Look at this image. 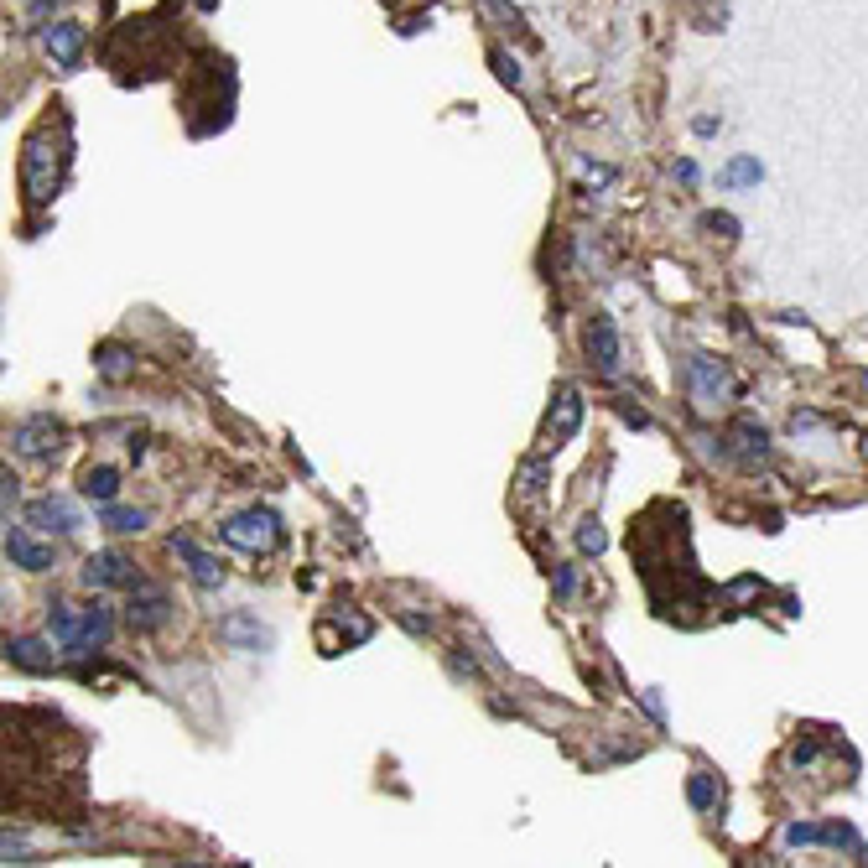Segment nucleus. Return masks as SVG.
Segmentation results:
<instances>
[{
  "label": "nucleus",
  "instance_id": "b1692460",
  "mask_svg": "<svg viewBox=\"0 0 868 868\" xmlns=\"http://www.w3.org/2000/svg\"><path fill=\"white\" fill-rule=\"evenodd\" d=\"M603 546H609V536H603V525L588 515L583 525H577V551H583V557H603Z\"/></svg>",
  "mask_w": 868,
  "mask_h": 868
},
{
  "label": "nucleus",
  "instance_id": "aec40b11",
  "mask_svg": "<svg viewBox=\"0 0 868 868\" xmlns=\"http://www.w3.org/2000/svg\"><path fill=\"white\" fill-rule=\"evenodd\" d=\"M759 177H765V167H759V156H733V162L718 172V188H759Z\"/></svg>",
  "mask_w": 868,
  "mask_h": 868
},
{
  "label": "nucleus",
  "instance_id": "dca6fc26",
  "mask_svg": "<svg viewBox=\"0 0 868 868\" xmlns=\"http://www.w3.org/2000/svg\"><path fill=\"white\" fill-rule=\"evenodd\" d=\"M78 489H84V499H94V505H115L120 473H115L110 463H89L84 473H78Z\"/></svg>",
  "mask_w": 868,
  "mask_h": 868
},
{
  "label": "nucleus",
  "instance_id": "a878e982",
  "mask_svg": "<svg viewBox=\"0 0 868 868\" xmlns=\"http://www.w3.org/2000/svg\"><path fill=\"white\" fill-rule=\"evenodd\" d=\"M702 229H707V234H723V240H733V234H739V219H733V214H702Z\"/></svg>",
  "mask_w": 868,
  "mask_h": 868
},
{
  "label": "nucleus",
  "instance_id": "7ed1b4c3",
  "mask_svg": "<svg viewBox=\"0 0 868 868\" xmlns=\"http://www.w3.org/2000/svg\"><path fill=\"white\" fill-rule=\"evenodd\" d=\"M687 390H692V401H697L702 411H718V406H728L733 396H739V380H733V370H728L723 359L692 354V359H687Z\"/></svg>",
  "mask_w": 868,
  "mask_h": 868
},
{
  "label": "nucleus",
  "instance_id": "423d86ee",
  "mask_svg": "<svg viewBox=\"0 0 868 868\" xmlns=\"http://www.w3.org/2000/svg\"><path fill=\"white\" fill-rule=\"evenodd\" d=\"M219 640L229 650H240V655H266L276 645V629L260 624V614H250V609H234V614L219 619Z\"/></svg>",
  "mask_w": 868,
  "mask_h": 868
},
{
  "label": "nucleus",
  "instance_id": "f257e3e1",
  "mask_svg": "<svg viewBox=\"0 0 868 868\" xmlns=\"http://www.w3.org/2000/svg\"><path fill=\"white\" fill-rule=\"evenodd\" d=\"M63 162H68V151H63V141H52V125L32 130V141H26V151H21V193H26V208H32V214H42V208L58 198Z\"/></svg>",
  "mask_w": 868,
  "mask_h": 868
},
{
  "label": "nucleus",
  "instance_id": "f3484780",
  "mask_svg": "<svg viewBox=\"0 0 868 868\" xmlns=\"http://www.w3.org/2000/svg\"><path fill=\"white\" fill-rule=\"evenodd\" d=\"M6 661L16 671H52V650L42 640H32V635H11L6 640Z\"/></svg>",
  "mask_w": 868,
  "mask_h": 868
},
{
  "label": "nucleus",
  "instance_id": "4468645a",
  "mask_svg": "<svg viewBox=\"0 0 868 868\" xmlns=\"http://www.w3.org/2000/svg\"><path fill=\"white\" fill-rule=\"evenodd\" d=\"M6 557L21 572H47L52 562H58V551H52L47 541H32V536H26V525H6Z\"/></svg>",
  "mask_w": 868,
  "mask_h": 868
},
{
  "label": "nucleus",
  "instance_id": "4be33fe9",
  "mask_svg": "<svg viewBox=\"0 0 868 868\" xmlns=\"http://www.w3.org/2000/svg\"><path fill=\"white\" fill-rule=\"evenodd\" d=\"M47 629H52V640L68 650L73 635H78V609H73V603H52V609H47Z\"/></svg>",
  "mask_w": 868,
  "mask_h": 868
},
{
  "label": "nucleus",
  "instance_id": "1a4fd4ad",
  "mask_svg": "<svg viewBox=\"0 0 868 868\" xmlns=\"http://www.w3.org/2000/svg\"><path fill=\"white\" fill-rule=\"evenodd\" d=\"M583 349H588V364H598L603 375H619V359H624V344H619V328L609 312H593L588 328H583Z\"/></svg>",
  "mask_w": 868,
  "mask_h": 868
},
{
  "label": "nucleus",
  "instance_id": "f8f14e48",
  "mask_svg": "<svg viewBox=\"0 0 868 868\" xmlns=\"http://www.w3.org/2000/svg\"><path fill=\"white\" fill-rule=\"evenodd\" d=\"M115 640V614L110 603H89V609H78V635L68 645V655H94Z\"/></svg>",
  "mask_w": 868,
  "mask_h": 868
},
{
  "label": "nucleus",
  "instance_id": "f03ea898",
  "mask_svg": "<svg viewBox=\"0 0 868 868\" xmlns=\"http://www.w3.org/2000/svg\"><path fill=\"white\" fill-rule=\"evenodd\" d=\"M281 515L276 510H266V505H250V510H240V515H229L224 525H219V536L234 546V551H250V557H260V551H271L276 541H281Z\"/></svg>",
  "mask_w": 868,
  "mask_h": 868
},
{
  "label": "nucleus",
  "instance_id": "2eb2a0df",
  "mask_svg": "<svg viewBox=\"0 0 868 868\" xmlns=\"http://www.w3.org/2000/svg\"><path fill=\"white\" fill-rule=\"evenodd\" d=\"M172 557L188 562L193 583H203V588H219V583H224V562L214 557V551H203L193 536H172Z\"/></svg>",
  "mask_w": 868,
  "mask_h": 868
},
{
  "label": "nucleus",
  "instance_id": "412c9836",
  "mask_svg": "<svg viewBox=\"0 0 868 868\" xmlns=\"http://www.w3.org/2000/svg\"><path fill=\"white\" fill-rule=\"evenodd\" d=\"M733 437H739V453L754 463V458H770V432L759 427V422H749V416H739L733 422Z\"/></svg>",
  "mask_w": 868,
  "mask_h": 868
},
{
  "label": "nucleus",
  "instance_id": "a211bd4d",
  "mask_svg": "<svg viewBox=\"0 0 868 868\" xmlns=\"http://www.w3.org/2000/svg\"><path fill=\"white\" fill-rule=\"evenodd\" d=\"M99 525L110 536H141L146 525H151V515L146 510H130V505H99Z\"/></svg>",
  "mask_w": 868,
  "mask_h": 868
},
{
  "label": "nucleus",
  "instance_id": "20e7f679",
  "mask_svg": "<svg viewBox=\"0 0 868 868\" xmlns=\"http://www.w3.org/2000/svg\"><path fill=\"white\" fill-rule=\"evenodd\" d=\"M63 437L68 432H63L58 416H21V422L11 427V453L32 458V463H47L63 447Z\"/></svg>",
  "mask_w": 868,
  "mask_h": 868
},
{
  "label": "nucleus",
  "instance_id": "0eeeda50",
  "mask_svg": "<svg viewBox=\"0 0 868 868\" xmlns=\"http://www.w3.org/2000/svg\"><path fill=\"white\" fill-rule=\"evenodd\" d=\"M78 577H84V588H94V593H104V588H125V593H130V588L141 583L136 562H130L125 551H115V546H110V551H94Z\"/></svg>",
  "mask_w": 868,
  "mask_h": 868
},
{
  "label": "nucleus",
  "instance_id": "9b49d317",
  "mask_svg": "<svg viewBox=\"0 0 868 868\" xmlns=\"http://www.w3.org/2000/svg\"><path fill=\"white\" fill-rule=\"evenodd\" d=\"M583 411H588L583 390H577V385H562L557 401H551V411H546V437H551V447H562V442L577 437V427H583Z\"/></svg>",
  "mask_w": 868,
  "mask_h": 868
},
{
  "label": "nucleus",
  "instance_id": "393cba45",
  "mask_svg": "<svg viewBox=\"0 0 868 868\" xmlns=\"http://www.w3.org/2000/svg\"><path fill=\"white\" fill-rule=\"evenodd\" d=\"M489 63H494V73H499V84H510V89H520V68H515V58H505V52H489Z\"/></svg>",
  "mask_w": 868,
  "mask_h": 868
},
{
  "label": "nucleus",
  "instance_id": "6ab92c4d",
  "mask_svg": "<svg viewBox=\"0 0 868 868\" xmlns=\"http://www.w3.org/2000/svg\"><path fill=\"white\" fill-rule=\"evenodd\" d=\"M94 364H99V375L110 380V385H120V380H130V375H136V354H130V349H120V344H99Z\"/></svg>",
  "mask_w": 868,
  "mask_h": 868
},
{
  "label": "nucleus",
  "instance_id": "7c9ffc66",
  "mask_svg": "<svg viewBox=\"0 0 868 868\" xmlns=\"http://www.w3.org/2000/svg\"><path fill=\"white\" fill-rule=\"evenodd\" d=\"M0 484H6V515H11V505H16V479H11V468H6V479H0Z\"/></svg>",
  "mask_w": 868,
  "mask_h": 868
},
{
  "label": "nucleus",
  "instance_id": "5701e85b",
  "mask_svg": "<svg viewBox=\"0 0 868 868\" xmlns=\"http://www.w3.org/2000/svg\"><path fill=\"white\" fill-rule=\"evenodd\" d=\"M687 801H692V811H713V806H718V775L697 770V775L687 780Z\"/></svg>",
  "mask_w": 868,
  "mask_h": 868
},
{
  "label": "nucleus",
  "instance_id": "c85d7f7f",
  "mask_svg": "<svg viewBox=\"0 0 868 868\" xmlns=\"http://www.w3.org/2000/svg\"><path fill=\"white\" fill-rule=\"evenodd\" d=\"M671 177H676V182H687V188H692V182H697V162H687V156H681V162L671 167Z\"/></svg>",
  "mask_w": 868,
  "mask_h": 868
},
{
  "label": "nucleus",
  "instance_id": "39448f33",
  "mask_svg": "<svg viewBox=\"0 0 868 868\" xmlns=\"http://www.w3.org/2000/svg\"><path fill=\"white\" fill-rule=\"evenodd\" d=\"M125 624L136 635H156V629L172 624V593L162 583H136L130 588V603H125Z\"/></svg>",
  "mask_w": 868,
  "mask_h": 868
},
{
  "label": "nucleus",
  "instance_id": "bb28decb",
  "mask_svg": "<svg viewBox=\"0 0 868 868\" xmlns=\"http://www.w3.org/2000/svg\"><path fill=\"white\" fill-rule=\"evenodd\" d=\"M551 588H557V598H572V588H577L572 567H551Z\"/></svg>",
  "mask_w": 868,
  "mask_h": 868
},
{
  "label": "nucleus",
  "instance_id": "ddd939ff",
  "mask_svg": "<svg viewBox=\"0 0 868 868\" xmlns=\"http://www.w3.org/2000/svg\"><path fill=\"white\" fill-rule=\"evenodd\" d=\"M42 47L58 68H78L84 63V47H89V32L78 21H52V26H42Z\"/></svg>",
  "mask_w": 868,
  "mask_h": 868
},
{
  "label": "nucleus",
  "instance_id": "6e6552de",
  "mask_svg": "<svg viewBox=\"0 0 868 868\" xmlns=\"http://www.w3.org/2000/svg\"><path fill=\"white\" fill-rule=\"evenodd\" d=\"M785 848H837V853H863L858 832L848 822H791L785 827Z\"/></svg>",
  "mask_w": 868,
  "mask_h": 868
},
{
  "label": "nucleus",
  "instance_id": "c756f323",
  "mask_svg": "<svg viewBox=\"0 0 868 868\" xmlns=\"http://www.w3.org/2000/svg\"><path fill=\"white\" fill-rule=\"evenodd\" d=\"M692 136H718V115H697L692 120Z\"/></svg>",
  "mask_w": 868,
  "mask_h": 868
},
{
  "label": "nucleus",
  "instance_id": "cd10ccee",
  "mask_svg": "<svg viewBox=\"0 0 868 868\" xmlns=\"http://www.w3.org/2000/svg\"><path fill=\"white\" fill-rule=\"evenodd\" d=\"M541 479H546V468H541V463H525V473H520V489H525V494H536V489H541Z\"/></svg>",
  "mask_w": 868,
  "mask_h": 868
},
{
  "label": "nucleus",
  "instance_id": "9d476101",
  "mask_svg": "<svg viewBox=\"0 0 868 868\" xmlns=\"http://www.w3.org/2000/svg\"><path fill=\"white\" fill-rule=\"evenodd\" d=\"M26 525H37V531H47V536H73L78 531V505L68 494H37L32 505H26Z\"/></svg>",
  "mask_w": 868,
  "mask_h": 868
}]
</instances>
